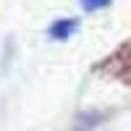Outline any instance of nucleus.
I'll return each mask as SVG.
<instances>
[{
    "instance_id": "obj_1",
    "label": "nucleus",
    "mask_w": 131,
    "mask_h": 131,
    "mask_svg": "<svg viewBox=\"0 0 131 131\" xmlns=\"http://www.w3.org/2000/svg\"><path fill=\"white\" fill-rule=\"evenodd\" d=\"M73 31H76V21L73 18H63V21H55L50 26V37L52 39H68Z\"/></svg>"
},
{
    "instance_id": "obj_2",
    "label": "nucleus",
    "mask_w": 131,
    "mask_h": 131,
    "mask_svg": "<svg viewBox=\"0 0 131 131\" xmlns=\"http://www.w3.org/2000/svg\"><path fill=\"white\" fill-rule=\"evenodd\" d=\"M84 10H100L105 5H110V0H79Z\"/></svg>"
}]
</instances>
